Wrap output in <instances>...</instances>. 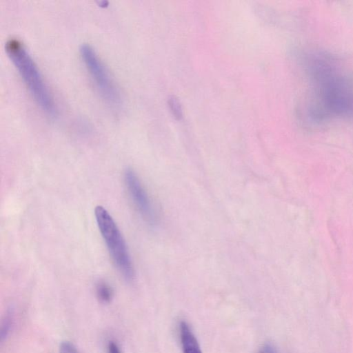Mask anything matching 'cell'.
Wrapping results in <instances>:
<instances>
[{"label": "cell", "mask_w": 353, "mask_h": 353, "mask_svg": "<svg viewBox=\"0 0 353 353\" xmlns=\"http://www.w3.org/2000/svg\"><path fill=\"white\" fill-rule=\"evenodd\" d=\"M6 50L36 103L45 112L54 115L55 108L51 93L26 48L13 39L7 41Z\"/></svg>", "instance_id": "cell-1"}, {"label": "cell", "mask_w": 353, "mask_h": 353, "mask_svg": "<svg viewBox=\"0 0 353 353\" xmlns=\"http://www.w3.org/2000/svg\"><path fill=\"white\" fill-rule=\"evenodd\" d=\"M96 221L115 266L128 281L134 279L135 272L125 240L112 216L101 205L95 208Z\"/></svg>", "instance_id": "cell-2"}, {"label": "cell", "mask_w": 353, "mask_h": 353, "mask_svg": "<svg viewBox=\"0 0 353 353\" xmlns=\"http://www.w3.org/2000/svg\"><path fill=\"white\" fill-rule=\"evenodd\" d=\"M80 54L101 97L113 107L119 105L120 95L117 88L94 49L89 44H82Z\"/></svg>", "instance_id": "cell-3"}, {"label": "cell", "mask_w": 353, "mask_h": 353, "mask_svg": "<svg viewBox=\"0 0 353 353\" xmlns=\"http://www.w3.org/2000/svg\"><path fill=\"white\" fill-rule=\"evenodd\" d=\"M128 192L142 218L150 225H154L157 216L150 197L136 173L128 169L124 173Z\"/></svg>", "instance_id": "cell-4"}, {"label": "cell", "mask_w": 353, "mask_h": 353, "mask_svg": "<svg viewBox=\"0 0 353 353\" xmlns=\"http://www.w3.org/2000/svg\"><path fill=\"white\" fill-rule=\"evenodd\" d=\"M179 336L183 353H201L197 339L185 321L180 322Z\"/></svg>", "instance_id": "cell-5"}, {"label": "cell", "mask_w": 353, "mask_h": 353, "mask_svg": "<svg viewBox=\"0 0 353 353\" xmlns=\"http://www.w3.org/2000/svg\"><path fill=\"white\" fill-rule=\"evenodd\" d=\"M96 294L99 301L103 303H108L113 297V291L109 285L99 282L96 286Z\"/></svg>", "instance_id": "cell-6"}, {"label": "cell", "mask_w": 353, "mask_h": 353, "mask_svg": "<svg viewBox=\"0 0 353 353\" xmlns=\"http://www.w3.org/2000/svg\"><path fill=\"white\" fill-rule=\"evenodd\" d=\"M14 323V312L9 311L6 313L3 319L1 326V341H3L7 339L12 332Z\"/></svg>", "instance_id": "cell-7"}, {"label": "cell", "mask_w": 353, "mask_h": 353, "mask_svg": "<svg viewBox=\"0 0 353 353\" xmlns=\"http://www.w3.org/2000/svg\"><path fill=\"white\" fill-rule=\"evenodd\" d=\"M59 353H79L76 346L70 341H65L61 343Z\"/></svg>", "instance_id": "cell-8"}, {"label": "cell", "mask_w": 353, "mask_h": 353, "mask_svg": "<svg viewBox=\"0 0 353 353\" xmlns=\"http://www.w3.org/2000/svg\"><path fill=\"white\" fill-rule=\"evenodd\" d=\"M108 353H121L118 345L114 341H109L108 345Z\"/></svg>", "instance_id": "cell-9"}, {"label": "cell", "mask_w": 353, "mask_h": 353, "mask_svg": "<svg viewBox=\"0 0 353 353\" xmlns=\"http://www.w3.org/2000/svg\"><path fill=\"white\" fill-rule=\"evenodd\" d=\"M170 105L172 106V111L174 112V114L175 115H177V116H181V109L179 108V103L178 101L174 99H172V101L170 103Z\"/></svg>", "instance_id": "cell-10"}, {"label": "cell", "mask_w": 353, "mask_h": 353, "mask_svg": "<svg viewBox=\"0 0 353 353\" xmlns=\"http://www.w3.org/2000/svg\"><path fill=\"white\" fill-rule=\"evenodd\" d=\"M259 353H276L274 348L270 344L265 345Z\"/></svg>", "instance_id": "cell-11"}]
</instances>
